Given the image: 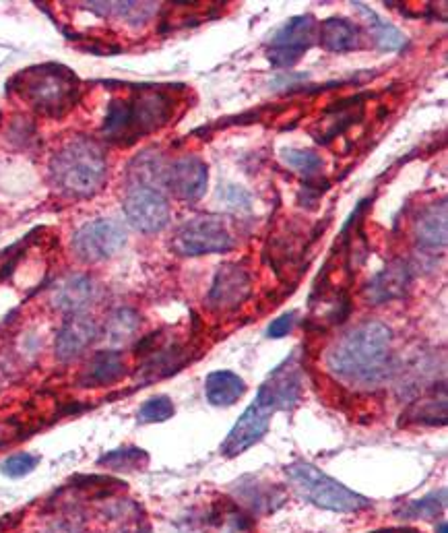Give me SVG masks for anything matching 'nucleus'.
<instances>
[{
	"label": "nucleus",
	"mask_w": 448,
	"mask_h": 533,
	"mask_svg": "<svg viewBox=\"0 0 448 533\" xmlns=\"http://www.w3.org/2000/svg\"><path fill=\"white\" fill-rule=\"evenodd\" d=\"M38 467V457L36 455H29V453H15L9 459H5L0 463V472L3 476L11 478V480H19L25 478L27 474L34 472Z\"/></svg>",
	"instance_id": "cd10ccee"
},
{
	"label": "nucleus",
	"mask_w": 448,
	"mask_h": 533,
	"mask_svg": "<svg viewBox=\"0 0 448 533\" xmlns=\"http://www.w3.org/2000/svg\"><path fill=\"white\" fill-rule=\"evenodd\" d=\"M9 89L15 96L40 116L60 118L67 114L79 100L81 83L77 75L58 62L29 67L17 73Z\"/></svg>",
	"instance_id": "20e7f679"
},
{
	"label": "nucleus",
	"mask_w": 448,
	"mask_h": 533,
	"mask_svg": "<svg viewBox=\"0 0 448 533\" xmlns=\"http://www.w3.org/2000/svg\"><path fill=\"white\" fill-rule=\"evenodd\" d=\"M149 457L143 449L139 447H124V449H114L100 457V465L114 469V472H133V469H143L147 465Z\"/></svg>",
	"instance_id": "b1692460"
},
{
	"label": "nucleus",
	"mask_w": 448,
	"mask_h": 533,
	"mask_svg": "<svg viewBox=\"0 0 448 533\" xmlns=\"http://www.w3.org/2000/svg\"><path fill=\"white\" fill-rule=\"evenodd\" d=\"M325 366L345 385L366 389L382 385L395 370L393 331L378 321L360 323L327 350Z\"/></svg>",
	"instance_id": "f257e3e1"
},
{
	"label": "nucleus",
	"mask_w": 448,
	"mask_h": 533,
	"mask_svg": "<svg viewBox=\"0 0 448 533\" xmlns=\"http://www.w3.org/2000/svg\"><path fill=\"white\" fill-rule=\"evenodd\" d=\"M122 207L131 226L143 234L162 232L170 222V203L157 184L131 182Z\"/></svg>",
	"instance_id": "0eeeda50"
},
{
	"label": "nucleus",
	"mask_w": 448,
	"mask_h": 533,
	"mask_svg": "<svg viewBox=\"0 0 448 533\" xmlns=\"http://www.w3.org/2000/svg\"><path fill=\"white\" fill-rule=\"evenodd\" d=\"M141 329V317L139 312L133 308H118L106 321L104 327V337L110 343V346L118 348L124 346V343L131 341Z\"/></svg>",
	"instance_id": "412c9836"
},
{
	"label": "nucleus",
	"mask_w": 448,
	"mask_h": 533,
	"mask_svg": "<svg viewBox=\"0 0 448 533\" xmlns=\"http://www.w3.org/2000/svg\"><path fill=\"white\" fill-rule=\"evenodd\" d=\"M246 395V383L236 372L215 370L205 379V397L215 407H232Z\"/></svg>",
	"instance_id": "aec40b11"
},
{
	"label": "nucleus",
	"mask_w": 448,
	"mask_h": 533,
	"mask_svg": "<svg viewBox=\"0 0 448 533\" xmlns=\"http://www.w3.org/2000/svg\"><path fill=\"white\" fill-rule=\"evenodd\" d=\"M19 434V428L15 426V424H11V422H3V420H0V447H5V445H9L11 441H13V438Z\"/></svg>",
	"instance_id": "7c9ffc66"
},
{
	"label": "nucleus",
	"mask_w": 448,
	"mask_h": 533,
	"mask_svg": "<svg viewBox=\"0 0 448 533\" xmlns=\"http://www.w3.org/2000/svg\"><path fill=\"white\" fill-rule=\"evenodd\" d=\"M318 42L331 54L356 52L364 48V31L354 21L331 17L318 27Z\"/></svg>",
	"instance_id": "a211bd4d"
},
{
	"label": "nucleus",
	"mask_w": 448,
	"mask_h": 533,
	"mask_svg": "<svg viewBox=\"0 0 448 533\" xmlns=\"http://www.w3.org/2000/svg\"><path fill=\"white\" fill-rule=\"evenodd\" d=\"M164 184L176 199L197 203L207 193L209 168L197 155H184L166 168Z\"/></svg>",
	"instance_id": "f8f14e48"
},
{
	"label": "nucleus",
	"mask_w": 448,
	"mask_h": 533,
	"mask_svg": "<svg viewBox=\"0 0 448 533\" xmlns=\"http://www.w3.org/2000/svg\"><path fill=\"white\" fill-rule=\"evenodd\" d=\"M170 246L180 257L221 255L234 248V236L221 217L197 215L176 230Z\"/></svg>",
	"instance_id": "423d86ee"
},
{
	"label": "nucleus",
	"mask_w": 448,
	"mask_h": 533,
	"mask_svg": "<svg viewBox=\"0 0 448 533\" xmlns=\"http://www.w3.org/2000/svg\"><path fill=\"white\" fill-rule=\"evenodd\" d=\"M354 7H358L364 15L370 17V31H372V38H374V44L384 50V52H393V50H399L403 44H405V36L401 34V31L391 25V23H384L382 19L376 17L374 11H370L368 7H364L362 3H354Z\"/></svg>",
	"instance_id": "5701e85b"
},
{
	"label": "nucleus",
	"mask_w": 448,
	"mask_h": 533,
	"mask_svg": "<svg viewBox=\"0 0 448 533\" xmlns=\"http://www.w3.org/2000/svg\"><path fill=\"white\" fill-rule=\"evenodd\" d=\"M250 294H252L250 273L236 263H228L217 269L207 296V304L215 312H232L238 310L250 298Z\"/></svg>",
	"instance_id": "9b49d317"
},
{
	"label": "nucleus",
	"mask_w": 448,
	"mask_h": 533,
	"mask_svg": "<svg viewBox=\"0 0 448 533\" xmlns=\"http://www.w3.org/2000/svg\"><path fill=\"white\" fill-rule=\"evenodd\" d=\"M46 533H87V529H85V523L81 517L60 515L48 523Z\"/></svg>",
	"instance_id": "c85d7f7f"
},
{
	"label": "nucleus",
	"mask_w": 448,
	"mask_h": 533,
	"mask_svg": "<svg viewBox=\"0 0 448 533\" xmlns=\"http://www.w3.org/2000/svg\"><path fill=\"white\" fill-rule=\"evenodd\" d=\"M316 38V19L298 15L277 29L267 46V56L279 69H290L312 48Z\"/></svg>",
	"instance_id": "1a4fd4ad"
},
{
	"label": "nucleus",
	"mask_w": 448,
	"mask_h": 533,
	"mask_svg": "<svg viewBox=\"0 0 448 533\" xmlns=\"http://www.w3.org/2000/svg\"><path fill=\"white\" fill-rule=\"evenodd\" d=\"M285 474L290 478L294 490L318 509L335 513H358L372 505L366 496L349 490L347 486L327 476L325 472H320L318 467L310 463L298 461L287 465Z\"/></svg>",
	"instance_id": "39448f33"
},
{
	"label": "nucleus",
	"mask_w": 448,
	"mask_h": 533,
	"mask_svg": "<svg viewBox=\"0 0 448 533\" xmlns=\"http://www.w3.org/2000/svg\"><path fill=\"white\" fill-rule=\"evenodd\" d=\"M176 98L166 87L141 85L126 98L108 106L102 135L116 145H133L139 139L157 133L174 118Z\"/></svg>",
	"instance_id": "f03ea898"
},
{
	"label": "nucleus",
	"mask_w": 448,
	"mask_h": 533,
	"mask_svg": "<svg viewBox=\"0 0 448 533\" xmlns=\"http://www.w3.org/2000/svg\"><path fill=\"white\" fill-rule=\"evenodd\" d=\"M302 393V370L296 358H287L279 364L269 379L261 385L256 397L263 399L273 412H287L300 401Z\"/></svg>",
	"instance_id": "ddd939ff"
},
{
	"label": "nucleus",
	"mask_w": 448,
	"mask_h": 533,
	"mask_svg": "<svg viewBox=\"0 0 448 533\" xmlns=\"http://www.w3.org/2000/svg\"><path fill=\"white\" fill-rule=\"evenodd\" d=\"M444 498H446V490H440V494L434 492V494H430L426 498L413 500V503L405 505L401 515L409 517V519H432V517H438V513L444 507Z\"/></svg>",
	"instance_id": "bb28decb"
},
{
	"label": "nucleus",
	"mask_w": 448,
	"mask_h": 533,
	"mask_svg": "<svg viewBox=\"0 0 448 533\" xmlns=\"http://www.w3.org/2000/svg\"><path fill=\"white\" fill-rule=\"evenodd\" d=\"M100 337V325L95 323V319L87 315H73L62 323L56 343H54V354L60 362H73L81 358L95 341Z\"/></svg>",
	"instance_id": "4468645a"
},
{
	"label": "nucleus",
	"mask_w": 448,
	"mask_h": 533,
	"mask_svg": "<svg viewBox=\"0 0 448 533\" xmlns=\"http://www.w3.org/2000/svg\"><path fill=\"white\" fill-rule=\"evenodd\" d=\"M403 418H407L405 422H415V424H430V426L446 424V395L440 393L438 397V393H432L430 397L413 401L409 405V410L403 414Z\"/></svg>",
	"instance_id": "4be33fe9"
},
{
	"label": "nucleus",
	"mask_w": 448,
	"mask_h": 533,
	"mask_svg": "<svg viewBox=\"0 0 448 533\" xmlns=\"http://www.w3.org/2000/svg\"><path fill=\"white\" fill-rule=\"evenodd\" d=\"M124 374H126L124 356L116 350H104L89 358V362L79 374V385L87 389L110 387L122 381Z\"/></svg>",
	"instance_id": "f3484780"
},
{
	"label": "nucleus",
	"mask_w": 448,
	"mask_h": 533,
	"mask_svg": "<svg viewBox=\"0 0 448 533\" xmlns=\"http://www.w3.org/2000/svg\"><path fill=\"white\" fill-rule=\"evenodd\" d=\"M174 414L176 407L172 399L166 395H157L141 405L137 418L141 424H157V422H168L170 418H174Z\"/></svg>",
	"instance_id": "a878e982"
},
{
	"label": "nucleus",
	"mask_w": 448,
	"mask_h": 533,
	"mask_svg": "<svg viewBox=\"0 0 448 533\" xmlns=\"http://www.w3.org/2000/svg\"><path fill=\"white\" fill-rule=\"evenodd\" d=\"M281 160L287 168H292L294 172L302 174L304 178L318 176L320 170H323V166H325L323 158H320L318 153L306 151V149H283Z\"/></svg>",
	"instance_id": "393cba45"
},
{
	"label": "nucleus",
	"mask_w": 448,
	"mask_h": 533,
	"mask_svg": "<svg viewBox=\"0 0 448 533\" xmlns=\"http://www.w3.org/2000/svg\"><path fill=\"white\" fill-rule=\"evenodd\" d=\"M413 236L424 248H444L448 240V215L446 203L428 205L413 224Z\"/></svg>",
	"instance_id": "6ab92c4d"
},
{
	"label": "nucleus",
	"mask_w": 448,
	"mask_h": 533,
	"mask_svg": "<svg viewBox=\"0 0 448 533\" xmlns=\"http://www.w3.org/2000/svg\"><path fill=\"white\" fill-rule=\"evenodd\" d=\"M273 414L275 412L271 410V407L263 399L256 397L246 407L244 414L238 418V422L230 430L226 441H223L221 455L232 459V457L246 453L250 447H254L259 441H263V436L269 430Z\"/></svg>",
	"instance_id": "9d476101"
},
{
	"label": "nucleus",
	"mask_w": 448,
	"mask_h": 533,
	"mask_svg": "<svg viewBox=\"0 0 448 533\" xmlns=\"http://www.w3.org/2000/svg\"><path fill=\"white\" fill-rule=\"evenodd\" d=\"M100 296V286L89 275H69L58 281L52 290L50 302L54 308L67 312V315H85V310L91 308Z\"/></svg>",
	"instance_id": "2eb2a0df"
},
{
	"label": "nucleus",
	"mask_w": 448,
	"mask_h": 533,
	"mask_svg": "<svg viewBox=\"0 0 448 533\" xmlns=\"http://www.w3.org/2000/svg\"><path fill=\"white\" fill-rule=\"evenodd\" d=\"M108 178V160L102 145L89 137L64 143L50 160V180L58 193L71 199L93 197Z\"/></svg>",
	"instance_id": "7ed1b4c3"
},
{
	"label": "nucleus",
	"mask_w": 448,
	"mask_h": 533,
	"mask_svg": "<svg viewBox=\"0 0 448 533\" xmlns=\"http://www.w3.org/2000/svg\"><path fill=\"white\" fill-rule=\"evenodd\" d=\"M292 327H294V312H285V315L277 317V319L269 325L267 335H269L271 339H281V337H285V335H290Z\"/></svg>",
	"instance_id": "c756f323"
},
{
	"label": "nucleus",
	"mask_w": 448,
	"mask_h": 533,
	"mask_svg": "<svg viewBox=\"0 0 448 533\" xmlns=\"http://www.w3.org/2000/svg\"><path fill=\"white\" fill-rule=\"evenodd\" d=\"M438 533H446V523H440V529H438Z\"/></svg>",
	"instance_id": "2f4dec72"
},
{
	"label": "nucleus",
	"mask_w": 448,
	"mask_h": 533,
	"mask_svg": "<svg viewBox=\"0 0 448 533\" xmlns=\"http://www.w3.org/2000/svg\"><path fill=\"white\" fill-rule=\"evenodd\" d=\"M126 244V230L114 219H93L73 236L77 259L85 263H102L116 257Z\"/></svg>",
	"instance_id": "6e6552de"
},
{
	"label": "nucleus",
	"mask_w": 448,
	"mask_h": 533,
	"mask_svg": "<svg viewBox=\"0 0 448 533\" xmlns=\"http://www.w3.org/2000/svg\"><path fill=\"white\" fill-rule=\"evenodd\" d=\"M409 281H411V271L407 263L393 261L372 277V281L366 286V300L368 304H374V306L397 300L405 296Z\"/></svg>",
	"instance_id": "dca6fc26"
}]
</instances>
